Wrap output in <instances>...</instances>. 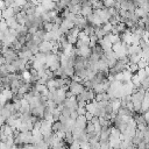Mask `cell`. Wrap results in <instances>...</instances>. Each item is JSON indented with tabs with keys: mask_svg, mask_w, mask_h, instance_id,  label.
Returning <instances> with one entry per match:
<instances>
[{
	"mask_svg": "<svg viewBox=\"0 0 149 149\" xmlns=\"http://www.w3.org/2000/svg\"><path fill=\"white\" fill-rule=\"evenodd\" d=\"M68 90H69L73 95H78V94H80V93L85 90V86H84L81 83H79V81L72 80L71 84L68 86Z\"/></svg>",
	"mask_w": 149,
	"mask_h": 149,
	"instance_id": "cell-1",
	"label": "cell"
},
{
	"mask_svg": "<svg viewBox=\"0 0 149 149\" xmlns=\"http://www.w3.org/2000/svg\"><path fill=\"white\" fill-rule=\"evenodd\" d=\"M38 50L43 54H45L47 56L54 52V47H52V42H48V41H43L40 45H38Z\"/></svg>",
	"mask_w": 149,
	"mask_h": 149,
	"instance_id": "cell-2",
	"label": "cell"
},
{
	"mask_svg": "<svg viewBox=\"0 0 149 149\" xmlns=\"http://www.w3.org/2000/svg\"><path fill=\"white\" fill-rule=\"evenodd\" d=\"M86 123H87V119L85 118V115H79L77 118V120L74 121V127L78 128V129H85L86 127Z\"/></svg>",
	"mask_w": 149,
	"mask_h": 149,
	"instance_id": "cell-3",
	"label": "cell"
},
{
	"mask_svg": "<svg viewBox=\"0 0 149 149\" xmlns=\"http://www.w3.org/2000/svg\"><path fill=\"white\" fill-rule=\"evenodd\" d=\"M20 139L22 144H29L33 143V133L27 132V133H20Z\"/></svg>",
	"mask_w": 149,
	"mask_h": 149,
	"instance_id": "cell-4",
	"label": "cell"
},
{
	"mask_svg": "<svg viewBox=\"0 0 149 149\" xmlns=\"http://www.w3.org/2000/svg\"><path fill=\"white\" fill-rule=\"evenodd\" d=\"M2 15H3V20H7V19H10V17H14L16 14H15L13 7H8V8H5L2 10Z\"/></svg>",
	"mask_w": 149,
	"mask_h": 149,
	"instance_id": "cell-5",
	"label": "cell"
},
{
	"mask_svg": "<svg viewBox=\"0 0 149 149\" xmlns=\"http://www.w3.org/2000/svg\"><path fill=\"white\" fill-rule=\"evenodd\" d=\"M52 112H54L52 108H50L49 106H45L44 113H43V119L48 120V121H52Z\"/></svg>",
	"mask_w": 149,
	"mask_h": 149,
	"instance_id": "cell-6",
	"label": "cell"
},
{
	"mask_svg": "<svg viewBox=\"0 0 149 149\" xmlns=\"http://www.w3.org/2000/svg\"><path fill=\"white\" fill-rule=\"evenodd\" d=\"M62 128H63V123L61 121H52L51 123V130L52 133H58V132H62Z\"/></svg>",
	"mask_w": 149,
	"mask_h": 149,
	"instance_id": "cell-7",
	"label": "cell"
},
{
	"mask_svg": "<svg viewBox=\"0 0 149 149\" xmlns=\"http://www.w3.org/2000/svg\"><path fill=\"white\" fill-rule=\"evenodd\" d=\"M93 8L92 7H83L81 8V12H80V15L81 16H84V17H87L88 15H91V14H93Z\"/></svg>",
	"mask_w": 149,
	"mask_h": 149,
	"instance_id": "cell-8",
	"label": "cell"
},
{
	"mask_svg": "<svg viewBox=\"0 0 149 149\" xmlns=\"http://www.w3.org/2000/svg\"><path fill=\"white\" fill-rule=\"evenodd\" d=\"M21 78L24 80V81H30V72L28 70H24L21 72Z\"/></svg>",
	"mask_w": 149,
	"mask_h": 149,
	"instance_id": "cell-9",
	"label": "cell"
},
{
	"mask_svg": "<svg viewBox=\"0 0 149 149\" xmlns=\"http://www.w3.org/2000/svg\"><path fill=\"white\" fill-rule=\"evenodd\" d=\"M94 130H95L94 125H93L91 121H87L86 127H85V132H86V133H91V132H94Z\"/></svg>",
	"mask_w": 149,
	"mask_h": 149,
	"instance_id": "cell-10",
	"label": "cell"
},
{
	"mask_svg": "<svg viewBox=\"0 0 149 149\" xmlns=\"http://www.w3.org/2000/svg\"><path fill=\"white\" fill-rule=\"evenodd\" d=\"M102 2L106 8H112L115 6V0H102Z\"/></svg>",
	"mask_w": 149,
	"mask_h": 149,
	"instance_id": "cell-11",
	"label": "cell"
},
{
	"mask_svg": "<svg viewBox=\"0 0 149 149\" xmlns=\"http://www.w3.org/2000/svg\"><path fill=\"white\" fill-rule=\"evenodd\" d=\"M88 146H90V149H101L99 141H97V142H90Z\"/></svg>",
	"mask_w": 149,
	"mask_h": 149,
	"instance_id": "cell-12",
	"label": "cell"
},
{
	"mask_svg": "<svg viewBox=\"0 0 149 149\" xmlns=\"http://www.w3.org/2000/svg\"><path fill=\"white\" fill-rule=\"evenodd\" d=\"M86 112H87L86 107H78V108H77V113H78V115H85Z\"/></svg>",
	"mask_w": 149,
	"mask_h": 149,
	"instance_id": "cell-13",
	"label": "cell"
},
{
	"mask_svg": "<svg viewBox=\"0 0 149 149\" xmlns=\"http://www.w3.org/2000/svg\"><path fill=\"white\" fill-rule=\"evenodd\" d=\"M69 149H80V144H79L78 142H76V141H74V142L69 147Z\"/></svg>",
	"mask_w": 149,
	"mask_h": 149,
	"instance_id": "cell-14",
	"label": "cell"
},
{
	"mask_svg": "<svg viewBox=\"0 0 149 149\" xmlns=\"http://www.w3.org/2000/svg\"><path fill=\"white\" fill-rule=\"evenodd\" d=\"M85 118L87 119V121H90V120L93 118V114H92V113H90V112H86V114H85Z\"/></svg>",
	"mask_w": 149,
	"mask_h": 149,
	"instance_id": "cell-15",
	"label": "cell"
},
{
	"mask_svg": "<svg viewBox=\"0 0 149 149\" xmlns=\"http://www.w3.org/2000/svg\"><path fill=\"white\" fill-rule=\"evenodd\" d=\"M5 123H6V119H5V118H2V116L0 115V128H1Z\"/></svg>",
	"mask_w": 149,
	"mask_h": 149,
	"instance_id": "cell-16",
	"label": "cell"
},
{
	"mask_svg": "<svg viewBox=\"0 0 149 149\" xmlns=\"http://www.w3.org/2000/svg\"><path fill=\"white\" fill-rule=\"evenodd\" d=\"M3 91V84H2V81H1V79H0V93Z\"/></svg>",
	"mask_w": 149,
	"mask_h": 149,
	"instance_id": "cell-17",
	"label": "cell"
},
{
	"mask_svg": "<svg viewBox=\"0 0 149 149\" xmlns=\"http://www.w3.org/2000/svg\"><path fill=\"white\" fill-rule=\"evenodd\" d=\"M3 20V15H2V9H0V21Z\"/></svg>",
	"mask_w": 149,
	"mask_h": 149,
	"instance_id": "cell-18",
	"label": "cell"
},
{
	"mask_svg": "<svg viewBox=\"0 0 149 149\" xmlns=\"http://www.w3.org/2000/svg\"><path fill=\"white\" fill-rule=\"evenodd\" d=\"M51 1H54V2H57V1H58V0H51Z\"/></svg>",
	"mask_w": 149,
	"mask_h": 149,
	"instance_id": "cell-19",
	"label": "cell"
},
{
	"mask_svg": "<svg viewBox=\"0 0 149 149\" xmlns=\"http://www.w3.org/2000/svg\"><path fill=\"white\" fill-rule=\"evenodd\" d=\"M120 1H121V0H115V2H120Z\"/></svg>",
	"mask_w": 149,
	"mask_h": 149,
	"instance_id": "cell-20",
	"label": "cell"
},
{
	"mask_svg": "<svg viewBox=\"0 0 149 149\" xmlns=\"http://www.w3.org/2000/svg\"><path fill=\"white\" fill-rule=\"evenodd\" d=\"M1 144H2V142H1V141H0V146H1Z\"/></svg>",
	"mask_w": 149,
	"mask_h": 149,
	"instance_id": "cell-21",
	"label": "cell"
}]
</instances>
